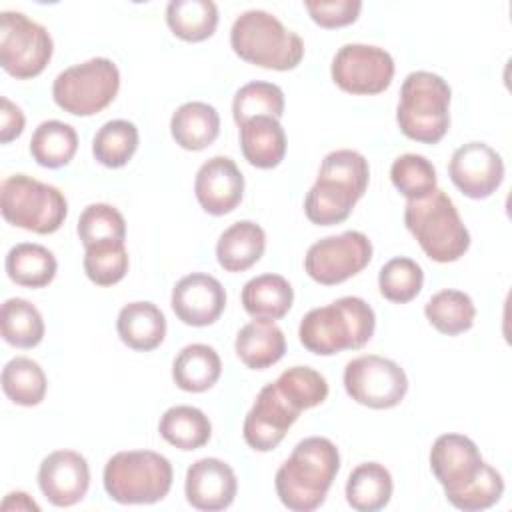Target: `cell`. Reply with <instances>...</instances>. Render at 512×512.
<instances>
[{
	"label": "cell",
	"mask_w": 512,
	"mask_h": 512,
	"mask_svg": "<svg viewBox=\"0 0 512 512\" xmlns=\"http://www.w3.org/2000/svg\"><path fill=\"white\" fill-rule=\"evenodd\" d=\"M340 470V452L324 436L300 440L290 458L278 468L274 486L280 502L292 512L320 508Z\"/></svg>",
	"instance_id": "cell-1"
},
{
	"label": "cell",
	"mask_w": 512,
	"mask_h": 512,
	"mask_svg": "<svg viewBox=\"0 0 512 512\" xmlns=\"http://www.w3.org/2000/svg\"><path fill=\"white\" fill-rule=\"evenodd\" d=\"M368 180V160L360 152L344 148L326 154L318 178L304 198L306 218L316 226L344 222L364 196Z\"/></svg>",
	"instance_id": "cell-2"
},
{
	"label": "cell",
	"mask_w": 512,
	"mask_h": 512,
	"mask_svg": "<svg viewBox=\"0 0 512 512\" xmlns=\"http://www.w3.org/2000/svg\"><path fill=\"white\" fill-rule=\"evenodd\" d=\"M376 316L370 304L358 296H342L328 306L312 308L298 328L302 346L318 356L366 346L374 334Z\"/></svg>",
	"instance_id": "cell-3"
},
{
	"label": "cell",
	"mask_w": 512,
	"mask_h": 512,
	"mask_svg": "<svg viewBox=\"0 0 512 512\" xmlns=\"http://www.w3.org/2000/svg\"><path fill=\"white\" fill-rule=\"evenodd\" d=\"M404 224L434 262H456L470 248V232L444 190L436 188L422 200H408Z\"/></svg>",
	"instance_id": "cell-4"
},
{
	"label": "cell",
	"mask_w": 512,
	"mask_h": 512,
	"mask_svg": "<svg viewBox=\"0 0 512 512\" xmlns=\"http://www.w3.org/2000/svg\"><path fill=\"white\" fill-rule=\"evenodd\" d=\"M230 44L236 56L268 70H292L304 58L302 38L266 10L242 12L232 24Z\"/></svg>",
	"instance_id": "cell-5"
},
{
	"label": "cell",
	"mask_w": 512,
	"mask_h": 512,
	"mask_svg": "<svg viewBox=\"0 0 512 512\" xmlns=\"http://www.w3.org/2000/svg\"><path fill=\"white\" fill-rule=\"evenodd\" d=\"M450 86L426 70L410 72L400 88L396 122L400 132L422 144L440 142L450 128Z\"/></svg>",
	"instance_id": "cell-6"
},
{
	"label": "cell",
	"mask_w": 512,
	"mask_h": 512,
	"mask_svg": "<svg viewBox=\"0 0 512 512\" xmlns=\"http://www.w3.org/2000/svg\"><path fill=\"white\" fill-rule=\"evenodd\" d=\"M172 464L152 450L114 454L104 466V490L118 504H154L172 488Z\"/></svg>",
	"instance_id": "cell-7"
},
{
	"label": "cell",
	"mask_w": 512,
	"mask_h": 512,
	"mask_svg": "<svg viewBox=\"0 0 512 512\" xmlns=\"http://www.w3.org/2000/svg\"><path fill=\"white\" fill-rule=\"evenodd\" d=\"M0 210L8 224L34 234L56 232L68 214L64 194L26 174H12L0 188Z\"/></svg>",
	"instance_id": "cell-8"
},
{
	"label": "cell",
	"mask_w": 512,
	"mask_h": 512,
	"mask_svg": "<svg viewBox=\"0 0 512 512\" xmlns=\"http://www.w3.org/2000/svg\"><path fill=\"white\" fill-rule=\"evenodd\" d=\"M120 88V70L110 58H90L62 70L52 96L58 108L72 116H92L112 104Z\"/></svg>",
	"instance_id": "cell-9"
},
{
	"label": "cell",
	"mask_w": 512,
	"mask_h": 512,
	"mask_svg": "<svg viewBox=\"0 0 512 512\" xmlns=\"http://www.w3.org/2000/svg\"><path fill=\"white\" fill-rule=\"evenodd\" d=\"M52 52V36L42 24L22 12L4 10L0 14V64L10 76L18 80L38 76L48 66Z\"/></svg>",
	"instance_id": "cell-10"
},
{
	"label": "cell",
	"mask_w": 512,
	"mask_h": 512,
	"mask_svg": "<svg viewBox=\"0 0 512 512\" xmlns=\"http://www.w3.org/2000/svg\"><path fill=\"white\" fill-rule=\"evenodd\" d=\"M344 388L354 402L374 410H386L404 400L408 392V378L394 360L366 354L346 364Z\"/></svg>",
	"instance_id": "cell-11"
},
{
	"label": "cell",
	"mask_w": 512,
	"mask_h": 512,
	"mask_svg": "<svg viewBox=\"0 0 512 512\" xmlns=\"http://www.w3.org/2000/svg\"><path fill=\"white\" fill-rule=\"evenodd\" d=\"M372 260V242L358 230L326 236L314 242L304 256L306 274L322 284L336 286L362 272Z\"/></svg>",
	"instance_id": "cell-12"
},
{
	"label": "cell",
	"mask_w": 512,
	"mask_h": 512,
	"mask_svg": "<svg viewBox=\"0 0 512 512\" xmlns=\"http://www.w3.org/2000/svg\"><path fill=\"white\" fill-rule=\"evenodd\" d=\"M332 80L348 92L372 96L384 92L394 78V60L388 50L372 44H344L332 58Z\"/></svg>",
	"instance_id": "cell-13"
},
{
	"label": "cell",
	"mask_w": 512,
	"mask_h": 512,
	"mask_svg": "<svg viewBox=\"0 0 512 512\" xmlns=\"http://www.w3.org/2000/svg\"><path fill=\"white\" fill-rule=\"evenodd\" d=\"M486 462L474 440L462 434H442L430 450V468L446 498H454L468 488L484 470Z\"/></svg>",
	"instance_id": "cell-14"
},
{
	"label": "cell",
	"mask_w": 512,
	"mask_h": 512,
	"mask_svg": "<svg viewBox=\"0 0 512 512\" xmlns=\"http://www.w3.org/2000/svg\"><path fill=\"white\" fill-rule=\"evenodd\" d=\"M298 416L300 410L288 402L274 382H270L258 392L244 418V440L256 452H270L284 440L288 428L298 420Z\"/></svg>",
	"instance_id": "cell-15"
},
{
	"label": "cell",
	"mask_w": 512,
	"mask_h": 512,
	"mask_svg": "<svg viewBox=\"0 0 512 512\" xmlns=\"http://www.w3.org/2000/svg\"><path fill=\"white\" fill-rule=\"evenodd\" d=\"M448 174L454 186L468 198L492 196L504 180L502 156L484 142H468L454 150Z\"/></svg>",
	"instance_id": "cell-16"
},
{
	"label": "cell",
	"mask_w": 512,
	"mask_h": 512,
	"mask_svg": "<svg viewBox=\"0 0 512 512\" xmlns=\"http://www.w3.org/2000/svg\"><path fill=\"white\" fill-rule=\"evenodd\" d=\"M38 486L54 506L66 508L78 504L90 486V468L86 458L74 450L50 452L40 462Z\"/></svg>",
	"instance_id": "cell-17"
},
{
	"label": "cell",
	"mask_w": 512,
	"mask_h": 512,
	"mask_svg": "<svg viewBox=\"0 0 512 512\" xmlns=\"http://www.w3.org/2000/svg\"><path fill=\"white\" fill-rule=\"evenodd\" d=\"M172 310L188 326H210L226 308V290L218 278L192 272L176 282L170 298Z\"/></svg>",
	"instance_id": "cell-18"
},
{
	"label": "cell",
	"mask_w": 512,
	"mask_h": 512,
	"mask_svg": "<svg viewBox=\"0 0 512 512\" xmlns=\"http://www.w3.org/2000/svg\"><path fill=\"white\" fill-rule=\"evenodd\" d=\"M194 194L204 212L212 216L230 214L242 202L244 176L232 158L214 156L198 168Z\"/></svg>",
	"instance_id": "cell-19"
},
{
	"label": "cell",
	"mask_w": 512,
	"mask_h": 512,
	"mask_svg": "<svg viewBox=\"0 0 512 512\" xmlns=\"http://www.w3.org/2000/svg\"><path fill=\"white\" fill-rule=\"evenodd\" d=\"M184 492L188 504L198 510H224L236 498L238 480L232 466L224 460L200 458L186 472Z\"/></svg>",
	"instance_id": "cell-20"
},
{
	"label": "cell",
	"mask_w": 512,
	"mask_h": 512,
	"mask_svg": "<svg viewBox=\"0 0 512 512\" xmlns=\"http://www.w3.org/2000/svg\"><path fill=\"white\" fill-rule=\"evenodd\" d=\"M240 148L248 164L270 170L286 154V132L278 118L256 116L240 126Z\"/></svg>",
	"instance_id": "cell-21"
},
{
	"label": "cell",
	"mask_w": 512,
	"mask_h": 512,
	"mask_svg": "<svg viewBox=\"0 0 512 512\" xmlns=\"http://www.w3.org/2000/svg\"><path fill=\"white\" fill-rule=\"evenodd\" d=\"M264 248L266 232L252 220H240L220 234L216 258L226 272H244L262 258Z\"/></svg>",
	"instance_id": "cell-22"
},
{
	"label": "cell",
	"mask_w": 512,
	"mask_h": 512,
	"mask_svg": "<svg viewBox=\"0 0 512 512\" xmlns=\"http://www.w3.org/2000/svg\"><path fill=\"white\" fill-rule=\"evenodd\" d=\"M116 330L128 348L150 352L158 348L166 336V318L152 302H130L118 312Z\"/></svg>",
	"instance_id": "cell-23"
},
{
	"label": "cell",
	"mask_w": 512,
	"mask_h": 512,
	"mask_svg": "<svg viewBox=\"0 0 512 512\" xmlns=\"http://www.w3.org/2000/svg\"><path fill=\"white\" fill-rule=\"evenodd\" d=\"M170 132L176 144L184 150H204L220 134V116L206 102H184L170 118Z\"/></svg>",
	"instance_id": "cell-24"
},
{
	"label": "cell",
	"mask_w": 512,
	"mask_h": 512,
	"mask_svg": "<svg viewBox=\"0 0 512 512\" xmlns=\"http://www.w3.org/2000/svg\"><path fill=\"white\" fill-rule=\"evenodd\" d=\"M234 350L248 368L264 370L284 356L286 338L272 320L254 318L236 334Z\"/></svg>",
	"instance_id": "cell-25"
},
{
	"label": "cell",
	"mask_w": 512,
	"mask_h": 512,
	"mask_svg": "<svg viewBox=\"0 0 512 512\" xmlns=\"http://www.w3.org/2000/svg\"><path fill=\"white\" fill-rule=\"evenodd\" d=\"M244 310L256 320H280L294 302L290 282L280 274H260L248 280L240 294Z\"/></svg>",
	"instance_id": "cell-26"
},
{
	"label": "cell",
	"mask_w": 512,
	"mask_h": 512,
	"mask_svg": "<svg viewBox=\"0 0 512 512\" xmlns=\"http://www.w3.org/2000/svg\"><path fill=\"white\" fill-rule=\"evenodd\" d=\"M222 374L218 352L208 344L184 346L172 364V378L184 392H206Z\"/></svg>",
	"instance_id": "cell-27"
},
{
	"label": "cell",
	"mask_w": 512,
	"mask_h": 512,
	"mask_svg": "<svg viewBox=\"0 0 512 512\" xmlns=\"http://www.w3.org/2000/svg\"><path fill=\"white\" fill-rule=\"evenodd\" d=\"M6 274L8 278L26 288H44L48 286L58 270L54 254L34 242H20L10 248L6 254Z\"/></svg>",
	"instance_id": "cell-28"
},
{
	"label": "cell",
	"mask_w": 512,
	"mask_h": 512,
	"mask_svg": "<svg viewBox=\"0 0 512 512\" xmlns=\"http://www.w3.org/2000/svg\"><path fill=\"white\" fill-rule=\"evenodd\" d=\"M392 476L378 462L356 466L346 482V500L358 512L382 510L392 498Z\"/></svg>",
	"instance_id": "cell-29"
},
{
	"label": "cell",
	"mask_w": 512,
	"mask_h": 512,
	"mask_svg": "<svg viewBox=\"0 0 512 512\" xmlns=\"http://www.w3.org/2000/svg\"><path fill=\"white\" fill-rule=\"evenodd\" d=\"M158 432L168 444L180 450H198L210 440L212 424L200 408L180 404L162 414Z\"/></svg>",
	"instance_id": "cell-30"
},
{
	"label": "cell",
	"mask_w": 512,
	"mask_h": 512,
	"mask_svg": "<svg viewBox=\"0 0 512 512\" xmlns=\"http://www.w3.org/2000/svg\"><path fill=\"white\" fill-rule=\"evenodd\" d=\"M166 22L180 40L202 42L216 32L218 6L212 0H172L166 6Z\"/></svg>",
	"instance_id": "cell-31"
},
{
	"label": "cell",
	"mask_w": 512,
	"mask_h": 512,
	"mask_svg": "<svg viewBox=\"0 0 512 512\" xmlns=\"http://www.w3.org/2000/svg\"><path fill=\"white\" fill-rule=\"evenodd\" d=\"M78 150L76 130L60 120H46L36 126L30 138V154L44 168L70 164Z\"/></svg>",
	"instance_id": "cell-32"
},
{
	"label": "cell",
	"mask_w": 512,
	"mask_h": 512,
	"mask_svg": "<svg viewBox=\"0 0 512 512\" xmlns=\"http://www.w3.org/2000/svg\"><path fill=\"white\" fill-rule=\"evenodd\" d=\"M428 322L446 336H456L472 328L476 318V306L466 292L440 290L424 306Z\"/></svg>",
	"instance_id": "cell-33"
},
{
	"label": "cell",
	"mask_w": 512,
	"mask_h": 512,
	"mask_svg": "<svg viewBox=\"0 0 512 512\" xmlns=\"http://www.w3.org/2000/svg\"><path fill=\"white\" fill-rule=\"evenodd\" d=\"M48 380L38 362L16 356L2 368V390L18 406H38L46 396Z\"/></svg>",
	"instance_id": "cell-34"
},
{
	"label": "cell",
	"mask_w": 512,
	"mask_h": 512,
	"mask_svg": "<svg viewBox=\"0 0 512 512\" xmlns=\"http://www.w3.org/2000/svg\"><path fill=\"white\" fill-rule=\"evenodd\" d=\"M2 338L16 348H34L44 338V320L34 304L24 298H8L0 310Z\"/></svg>",
	"instance_id": "cell-35"
},
{
	"label": "cell",
	"mask_w": 512,
	"mask_h": 512,
	"mask_svg": "<svg viewBox=\"0 0 512 512\" xmlns=\"http://www.w3.org/2000/svg\"><path fill=\"white\" fill-rule=\"evenodd\" d=\"M138 148V128L128 120H110L92 140L94 158L106 168H122Z\"/></svg>",
	"instance_id": "cell-36"
},
{
	"label": "cell",
	"mask_w": 512,
	"mask_h": 512,
	"mask_svg": "<svg viewBox=\"0 0 512 512\" xmlns=\"http://www.w3.org/2000/svg\"><path fill=\"white\" fill-rule=\"evenodd\" d=\"M284 114V92L272 82H248L244 84L232 100V116L238 128L256 116L278 118Z\"/></svg>",
	"instance_id": "cell-37"
},
{
	"label": "cell",
	"mask_w": 512,
	"mask_h": 512,
	"mask_svg": "<svg viewBox=\"0 0 512 512\" xmlns=\"http://www.w3.org/2000/svg\"><path fill=\"white\" fill-rule=\"evenodd\" d=\"M390 180L408 200H422L436 190V168L422 154H402L392 162Z\"/></svg>",
	"instance_id": "cell-38"
},
{
	"label": "cell",
	"mask_w": 512,
	"mask_h": 512,
	"mask_svg": "<svg viewBox=\"0 0 512 512\" xmlns=\"http://www.w3.org/2000/svg\"><path fill=\"white\" fill-rule=\"evenodd\" d=\"M424 284V272L422 266L406 256H396L388 260L378 274V288L380 294L394 302V304H406L414 300Z\"/></svg>",
	"instance_id": "cell-39"
},
{
	"label": "cell",
	"mask_w": 512,
	"mask_h": 512,
	"mask_svg": "<svg viewBox=\"0 0 512 512\" xmlns=\"http://www.w3.org/2000/svg\"><path fill=\"white\" fill-rule=\"evenodd\" d=\"M274 386L288 398L292 406L300 412L322 404L328 398V382L326 378L310 368V366H292L284 370Z\"/></svg>",
	"instance_id": "cell-40"
},
{
	"label": "cell",
	"mask_w": 512,
	"mask_h": 512,
	"mask_svg": "<svg viewBox=\"0 0 512 512\" xmlns=\"http://www.w3.org/2000/svg\"><path fill=\"white\" fill-rule=\"evenodd\" d=\"M128 250L124 242H100L86 248L84 272L96 286H114L128 272Z\"/></svg>",
	"instance_id": "cell-41"
},
{
	"label": "cell",
	"mask_w": 512,
	"mask_h": 512,
	"mask_svg": "<svg viewBox=\"0 0 512 512\" xmlns=\"http://www.w3.org/2000/svg\"><path fill=\"white\" fill-rule=\"evenodd\" d=\"M78 236L84 248L100 242H124L126 238V220L118 208L98 202L82 210L78 218Z\"/></svg>",
	"instance_id": "cell-42"
},
{
	"label": "cell",
	"mask_w": 512,
	"mask_h": 512,
	"mask_svg": "<svg viewBox=\"0 0 512 512\" xmlns=\"http://www.w3.org/2000/svg\"><path fill=\"white\" fill-rule=\"evenodd\" d=\"M502 494H504L502 474L494 466L486 464L482 474L468 488H464L460 494H456L448 502L454 508L464 512H480L494 506L502 498Z\"/></svg>",
	"instance_id": "cell-43"
},
{
	"label": "cell",
	"mask_w": 512,
	"mask_h": 512,
	"mask_svg": "<svg viewBox=\"0 0 512 512\" xmlns=\"http://www.w3.org/2000/svg\"><path fill=\"white\" fill-rule=\"evenodd\" d=\"M310 18L322 28H342L358 20L360 0H332V2H304Z\"/></svg>",
	"instance_id": "cell-44"
},
{
	"label": "cell",
	"mask_w": 512,
	"mask_h": 512,
	"mask_svg": "<svg viewBox=\"0 0 512 512\" xmlns=\"http://www.w3.org/2000/svg\"><path fill=\"white\" fill-rule=\"evenodd\" d=\"M0 106H2L0 108V142L8 144L22 134L26 120L22 110L14 102H10L6 96L0 98Z\"/></svg>",
	"instance_id": "cell-45"
},
{
	"label": "cell",
	"mask_w": 512,
	"mask_h": 512,
	"mask_svg": "<svg viewBox=\"0 0 512 512\" xmlns=\"http://www.w3.org/2000/svg\"><path fill=\"white\" fill-rule=\"evenodd\" d=\"M2 510H34V512H38L40 506L26 492H10L2 502Z\"/></svg>",
	"instance_id": "cell-46"
}]
</instances>
